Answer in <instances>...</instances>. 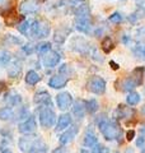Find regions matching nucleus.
Here are the masks:
<instances>
[{"label":"nucleus","mask_w":145,"mask_h":153,"mask_svg":"<svg viewBox=\"0 0 145 153\" xmlns=\"http://www.w3.org/2000/svg\"><path fill=\"white\" fill-rule=\"evenodd\" d=\"M36 129H37V123H36L35 116H32V115H30L26 120H23L18 125V131L21 134H24V135H27V134H33Z\"/></svg>","instance_id":"6"},{"label":"nucleus","mask_w":145,"mask_h":153,"mask_svg":"<svg viewBox=\"0 0 145 153\" xmlns=\"http://www.w3.org/2000/svg\"><path fill=\"white\" fill-rule=\"evenodd\" d=\"M138 1H139L140 4H141V3H144V1H145V0H138Z\"/></svg>","instance_id":"50"},{"label":"nucleus","mask_w":145,"mask_h":153,"mask_svg":"<svg viewBox=\"0 0 145 153\" xmlns=\"http://www.w3.org/2000/svg\"><path fill=\"white\" fill-rule=\"evenodd\" d=\"M145 17V7L141 5V4H139V7L136 8V10H135L131 16L129 17L130 22H136L138 19H141Z\"/></svg>","instance_id":"20"},{"label":"nucleus","mask_w":145,"mask_h":153,"mask_svg":"<svg viewBox=\"0 0 145 153\" xmlns=\"http://www.w3.org/2000/svg\"><path fill=\"white\" fill-rule=\"evenodd\" d=\"M67 3L70 4V7L78 8L79 5H81V4H84V3H85V0H67Z\"/></svg>","instance_id":"38"},{"label":"nucleus","mask_w":145,"mask_h":153,"mask_svg":"<svg viewBox=\"0 0 145 153\" xmlns=\"http://www.w3.org/2000/svg\"><path fill=\"white\" fill-rule=\"evenodd\" d=\"M138 87L136 82L131 78V76H129V78H126L122 82V89L125 91V92H129V91H134L135 88Z\"/></svg>","instance_id":"25"},{"label":"nucleus","mask_w":145,"mask_h":153,"mask_svg":"<svg viewBox=\"0 0 145 153\" xmlns=\"http://www.w3.org/2000/svg\"><path fill=\"white\" fill-rule=\"evenodd\" d=\"M56 105L57 108L61 111H66L72 105V97L69 92H60L56 96Z\"/></svg>","instance_id":"7"},{"label":"nucleus","mask_w":145,"mask_h":153,"mask_svg":"<svg viewBox=\"0 0 145 153\" xmlns=\"http://www.w3.org/2000/svg\"><path fill=\"white\" fill-rule=\"evenodd\" d=\"M135 135H136V133H135V130H129L127 133H126V139L130 142V140H132L134 138H135Z\"/></svg>","instance_id":"39"},{"label":"nucleus","mask_w":145,"mask_h":153,"mask_svg":"<svg viewBox=\"0 0 145 153\" xmlns=\"http://www.w3.org/2000/svg\"><path fill=\"white\" fill-rule=\"evenodd\" d=\"M132 115H134L132 108L126 107V106H124V105H120L115 111V119L116 120H118V119H126V117H131Z\"/></svg>","instance_id":"15"},{"label":"nucleus","mask_w":145,"mask_h":153,"mask_svg":"<svg viewBox=\"0 0 145 153\" xmlns=\"http://www.w3.org/2000/svg\"><path fill=\"white\" fill-rule=\"evenodd\" d=\"M75 28L79 32L83 33H88L92 28V22L89 16H81V17H76L75 18Z\"/></svg>","instance_id":"8"},{"label":"nucleus","mask_w":145,"mask_h":153,"mask_svg":"<svg viewBox=\"0 0 145 153\" xmlns=\"http://www.w3.org/2000/svg\"><path fill=\"white\" fill-rule=\"evenodd\" d=\"M67 82H69L67 75H61V74L54 75L48 80V87H51L52 89H61L67 84Z\"/></svg>","instance_id":"10"},{"label":"nucleus","mask_w":145,"mask_h":153,"mask_svg":"<svg viewBox=\"0 0 145 153\" xmlns=\"http://www.w3.org/2000/svg\"><path fill=\"white\" fill-rule=\"evenodd\" d=\"M134 54L135 56H138V57H141V59H145V45H138V46H135L134 49Z\"/></svg>","instance_id":"32"},{"label":"nucleus","mask_w":145,"mask_h":153,"mask_svg":"<svg viewBox=\"0 0 145 153\" xmlns=\"http://www.w3.org/2000/svg\"><path fill=\"white\" fill-rule=\"evenodd\" d=\"M109 65H111V68H112L113 70H117V69L120 68V65H118L117 63H115L113 60H111V61H109Z\"/></svg>","instance_id":"41"},{"label":"nucleus","mask_w":145,"mask_h":153,"mask_svg":"<svg viewBox=\"0 0 145 153\" xmlns=\"http://www.w3.org/2000/svg\"><path fill=\"white\" fill-rule=\"evenodd\" d=\"M31 25H32L31 21H28V19H24L22 23H19V25H18V31L21 32L22 35L27 36L28 33H30V31H31Z\"/></svg>","instance_id":"27"},{"label":"nucleus","mask_w":145,"mask_h":153,"mask_svg":"<svg viewBox=\"0 0 145 153\" xmlns=\"http://www.w3.org/2000/svg\"><path fill=\"white\" fill-rule=\"evenodd\" d=\"M42 143L43 142L40 139V137L33 135V134H27V135L19 138L18 147L23 153H32L38 146H41Z\"/></svg>","instance_id":"2"},{"label":"nucleus","mask_w":145,"mask_h":153,"mask_svg":"<svg viewBox=\"0 0 145 153\" xmlns=\"http://www.w3.org/2000/svg\"><path fill=\"white\" fill-rule=\"evenodd\" d=\"M140 36V38H143V37H145V27H141L140 30L138 31V37Z\"/></svg>","instance_id":"40"},{"label":"nucleus","mask_w":145,"mask_h":153,"mask_svg":"<svg viewBox=\"0 0 145 153\" xmlns=\"http://www.w3.org/2000/svg\"><path fill=\"white\" fill-rule=\"evenodd\" d=\"M61 56L57 51H50L46 55H43V65L46 68H55L60 63Z\"/></svg>","instance_id":"9"},{"label":"nucleus","mask_w":145,"mask_h":153,"mask_svg":"<svg viewBox=\"0 0 145 153\" xmlns=\"http://www.w3.org/2000/svg\"><path fill=\"white\" fill-rule=\"evenodd\" d=\"M106 87H107L106 80L103 78H101V76H92L88 82V89L92 93L98 94V96L103 94L106 92Z\"/></svg>","instance_id":"5"},{"label":"nucleus","mask_w":145,"mask_h":153,"mask_svg":"<svg viewBox=\"0 0 145 153\" xmlns=\"http://www.w3.org/2000/svg\"><path fill=\"white\" fill-rule=\"evenodd\" d=\"M85 108L88 114H95L98 111V102L95 98H90L88 101H85Z\"/></svg>","instance_id":"24"},{"label":"nucleus","mask_w":145,"mask_h":153,"mask_svg":"<svg viewBox=\"0 0 145 153\" xmlns=\"http://www.w3.org/2000/svg\"><path fill=\"white\" fill-rule=\"evenodd\" d=\"M37 51H38V54L42 55V56L46 55L47 52L51 51V44L50 42H42L41 45L37 46Z\"/></svg>","instance_id":"31"},{"label":"nucleus","mask_w":145,"mask_h":153,"mask_svg":"<svg viewBox=\"0 0 145 153\" xmlns=\"http://www.w3.org/2000/svg\"><path fill=\"white\" fill-rule=\"evenodd\" d=\"M139 133H140V134H143V135H145V125H144L141 129H140V130H139Z\"/></svg>","instance_id":"45"},{"label":"nucleus","mask_w":145,"mask_h":153,"mask_svg":"<svg viewBox=\"0 0 145 153\" xmlns=\"http://www.w3.org/2000/svg\"><path fill=\"white\" fill-rule=\"evenodd\" d=\"M12 56L8 51H0V66H5L10 63Z\"/></svg>","instance_id":"30"},{"label":"nucleus","mask_w":145,"mask_h":153,"mask_svg":"<svg viewBox=\"0 0 145 153\" xmlns=\"http://www.w3.org/2000/svg\"><path fill=\"white\" fill-rule=\"evenodd\" d=\"M93 148H94V149H93L94 153H108V152H109L108 148H106V147L101 146V144H95Z\"/></svg>","instance_id":"36"},{"label":"nucleus","mask_w":145,"mask_h":153,"mask_svg":"<svg viewBox=\"0 0 145 153\" xmlns=\"http://www.w3.org/2000/svg\"><path fill=\"white\" fill-rule=\"evenodd\" d=\"M97 125H98L99 131L102 133L106 140H118L121 143V138H122V129H121L120 124L116 119L113 120H108L107 117H101L97 120Z\"/></svg>","instance_id":"1"},{"label":"nucleus","mask_w":145,"mask_h":153,"mask_svg":"<svg viewBox=\"0 0 145 153\" xmlns=\"http://www.w3.org/2000/svg\"><path fill=\"white\" fill-rule=\"evenodd\" d=\"M5 87H7V84H5V82H3V80H0V93L3 92L4 89H5Z\"/></svg>","instance_id":"43"},{"label":"nucleus","mask_w":145,"mask_h":153,"mask_svg":"<svg viewBox=\"0 0 145 153\" xmlns=\"http://www.w3.org/2000/svg\"><path fill=\"white\" fill-rule=\"evenodd\" d=\"M36 105H42V106H47V107H52V100L51 96L46 91H40L35 94V98H33Z\"/></svg>","instance_id":"11"},{"label":"nucleus","mask_w":145,"mask_h":153,"mask_svg":"<svg viewBox=\"0 0 145 153\" xmlns=\"http://www.w3.org/2000/svg\"><path fill=\"white\" fill-rule=\"evenodd\" d=\"M136 146H138L139 148H144V146H145V135L140 134L139 138L136 139Z\"/></svg>","instance_id":"37"},{"label":"nucleus","mask_w":145,"mask_h":153,"mask_svg":"<svg viewBox=\"0 0 145 153\" xmlns=\"http://www.w3.org/2000/svg\"><path fill=\"white\" fill-rule=\"evenodd\" d=\"M52 153H64V148H62V147H59V148H56V149L52 151Z\"/></svg>","instance_id":"44"},{"label":"nucleus","mask_w":145,"mask_h":153,"mask_svg":"<svg viewBox=\"0 0 145 153\" xmlns=\"http://www.w3.org/2000/svg\"><path fill=\"white\" fill-rule=\"evenodd\" d=\"M72 123V119L69 114H61L59 119H57V123H56V128L55 130L56 131H62V130H66L67 128L71 125Z\"/></svg>","instance_id":"13"},{"label":"nucleus","mask_w":145,"mask_h":153,"mask_svg":"<svg viewBox=\"0 0 145 153\" xmlns=\"http://www.w3.org/2000/svg\"><path fill=\"white\" fill-rule=\"evenodd\" d=\"M101 46H102V49H103V51L106 52V54L111 52V51H112V49L115 47L113 41H112V38H111V37H104L103 41H102V44H101Z\"/></svg>","instance_id":"28"},{"label":"nucleus","mask_w":145,"mask_h":153,"mask_svg":"<svg viewBox=\"0 0 145 153\" xmlns=\"http://www.w3.org/2000/svg\"><path fill=\"white\" fill-rule=\"evenodd\" d=\"M24 79H26V83L28 85H36L41 80V76L36 70H28Z\"/></svg>","instance_id":"18"},{"label":"nucleus","mask_w":145,"mask_h":153,"mask_svg":"<svg viewBox=\"0 0 145 153\" xmlns=\"http://www.w3.org/2000/svg\"><path fill=\"white\" fill-rule=\"evenodd\" d=\"M83 143H84V146H85V147L93 148L95 144H98V139H97L95 134L92 131V130H89V131H87V133H85L84 139H83Z\"/></svg>","instance_id":"19"},{"label":"nucleus","mask_w":145,"mask_h":153,"mask_svg":"<svg viewBox=\"0 0 145 153\" xmlns=\"http://www.w3.org/2000/svg\"><path fill=\"white\" fill-rule=\"evenodd\" d=\"M38 120H40V124L42 128L48 129V128H52L56 123V114L54 112V110L51 107H42L40 108L38 111Z\"/></svg>","instance_id":"3"},{"label":"nucleus","mask_w":145,"mask_h":153,"mask_svg":"<svg viewBox=\"0 0 145 153\" xmlns=\"http://www.w3.org/2000/svg\"><path fill=\"white\" fill-rule=\"evenodd\" d=\"M87 112V108H85V102L79 100V101H76L74 103V106H72V114L75 115L78 119H83L84 115Z\"/></svg>","instance_id":"16"},{"label":"nucleus","mask_w":145,"mask_h":153,"mask_svg":"<svg viewBox=\"0 0 145 153\" xmlns=\"http://www.w3.org/2000/svg\"><path fill=\"white\" fill-rule=\"evenodd\" d=\"M4 1H5V0H0V7H1L3 4H4Z\"/></svg>","instance_id":"49"},{"label":"nucleus","mask_w":145,"mask_h":153,"mask_svg":"<svg viewBox=\"0 0 145 153\" xmlns=\"http://www.w3.org/2000/svg\"><path fill=\"white\" fill-rule=\"evenodd\" d=\"M122 42H124L125 45H129V42H130V37H129V36H126V35H125V36L122 37Z\"/></svg>","instance_id":"42"},{"label":"nucleus","mask_w":145,"mask_h":153,"mask_svg":"<svg viewBox=\"0 0 145 153\" xmlns=\"http://www.w3.org/2000/svg\"><path fill=\"white\" fill-rule=\"evenodd\" d=\"M141 153H145V148H144V149H143V151H141Z\"/></svg>","instance_id":"51"},{"label":"nucleus","mask_w":145,"mask_h":153,"mask_svg":"<svg viewBox=\"0 0 145 153\" xmlns=\"http://www.w3.org/2000/svg\"><path fill=\"white\" fill-rule=\"evenodd\" d=\"M108 21L111 23H115V25H117V23H120L121 21H122V16H121V13L115 12L113 14H111V16L108 17Z\"/></svg>","instance_id":"34"},{"label":"nucleus","mask_w":145,"mask_h":153,"mask_svg":"<svg viewBox=\"0 0 145 153\" xmlns=\"http://www.w3.org/2000/svg\"><path fill=\"white\" fill-rule=\"evenodd\" d=\"M140 100H141L140 93L131 91V92H129L127 97H126V102H127V105H130V106H135V105H138L140 102Z\"/></svg>","instance_id":"22"},{"label":"nucleus","mask_w":145,"mask_h":153,"mask_svg":"<svg viewBox=\"0 0 145 153\" xmlns=\"http://www.w3.org/2000/svg\"><path fill=\"white\" fill-rule=\"evenodd\" d=\"M22 71V64L19 60H16L13 61V63L9 65L8 68V75L10 76V78H18V75L21 74Z\"/></svg>","instance_id":"17"},{"label":"nucleus","mask_w":145,"mask_h":153,"mask_svg":"<svg viewBox=\"0 0 145 153\" xmlns=\"http://www.w3.org/2000/svg\"><path fill=\"white\" fill-rule=\"evenodd\" d=\"M5 101L10 105V106H17L22 102V98L19 94H16V93H9L5 96Z\"/></svg>","instance_id":"26"},{"label":"nucleus","mask_w":145,"mask_h":153,"mask_svg":"<svg viewBox=\"0 0 145 153\" xmlns=\"http://www.w3.org/2000/svg\"><path fill=\"white\" fill-rule=\"evenodd\" d=\"M89 7L87 5V4H81V5H79L78 8L75 9V16L76 17H81V16H89Z\"/></svg>","instance_id":"29"},{"label":"nucleus","mask_w":145,"mask_h":153,"mask_svg":"<svg viewBox=\"0 0 145 153\" xmlns=\"http://www.w3.org/2000/svg\"><path fill=\"white\" fill-rule=\"evenodd\" d=\"M115 153H120V152H115Z\"/></svg>","instance_id":"52"},{"label":"nucleus","mask_w":145,"mask_h":153,"mask_svg":"<svg viewBox=\"0 0 145 153\" xmlns=\"http://www.w3.org/2000/svg\"><path fill=\"white\" fill-rule=\"evenodd\" d=\"M5 41L9 42L12 45H21L22 44V40L17 36H13V35H7L5 36Z\"/></svg>","instance_id":"33"},{"label":"nucleus","mask_w":145,"mask_h":153,"mask_svg":"<svg viewBox=\"0 0 145 153\" xmlns=\"http://www.w3.org/2000/svg\"><path fill=\"white\" fill-rule=\"evenodd\" d=\"M126 153H134V149L132 148H129V149H126Z\"/></svg>","instance_id":"46"},{"label":"nucleus","mask_w":145,"mask_h":153,"mask_svg":"<svg viewBox=\"0 0 145 153\" xmlns=\"http://www.w3.org/2000/svg\"><path fill=\"white\" fill-rule=\"evenodd\" d=\"M22 50H23V52L24 54H27V55H31V54H33L35 52V46H33L32 44H27V45H24L23 47H22Z\"/></svg>","instance_id":"35"},{"label":"nucleus","mask_w":145,"mask_h":153,"mask_svg":"<svg viewBox=\"0 0 145 153\" xmlns=\"http://www.w3.org/2000/svg\"><path fill=\"white\" fill-rule=\"evenodd\" d=\"M14 116V112L10 107H1L0 108V120L3 121H10Z\"/></svg>","instance_id":"21"},{"label":"nucleus","mask_w":145,"mask_h":153,"mask_svg":"<svg viewBox=\"0 0 145 153\" xmlns=\"http://www.w3.org/2000/svg\"><path fill=\"white\" fill-rule=\"evenodd\" d=\"M78 131H79V129H78V126H75V125H70L69 128L66 129V131H64L61 134V137H60V143L62 146H65V144H67V143H70L74 138L76 137V134H78Z\"/></svg>","instance_id":"12"},{"label":"nucleus","mask_w":145,"mask_h":153,"mask_svg":"<svg viewBox=\"0 0 145 153\" xmlns=\"http://www.w3.org/2000/svg\"><path fill=\"white\" fill-rule=\"evenodd\" d=\"M81 153H94V152H88V151H85V149H83V151H81Z\"/></svg>","instance_id":"48"},{"label":"nucleus","mask_w":145,"mask_h":153,"mask_svg":"<svg viewBox=\"0 0 145 153\" xmlns=\"http://www.w3.org/2000/svg\"><path fill=\"white\" fill-rule=\"evenodd\" d=\"M144 68L143 66H139V68H136L135 70H132V73H131V78L136 82V84L139 85V84H141V82H143V76H144Z\"/></svg>","instance_id":"23"},{"label":"nucleus","mask_w":145,"mask_h":153,"mask_svg":"<svg viewBox=\"0 0 145 153\" xmlns=\"http://www.w3.org/2000/svg\"><path fill=\"white\" fill-rule=\"evenodd\" d=\"M1 153H13L12 151H9V149H5V151H3Z\"/></svg>","instance_id":"47"},{"label":"nucleus","mask_w":145,"mask_h":153,"mask_svg":"<svg viewBox=\"0 0 145 153\" xmlns=\"http://www.w3.org/2000/svg\"><path fill=\"white\" fill-rule=\"evenodd\" d=\"M19 10L23 14H33L38 10V4L33 0H24L19 5Z\"/></svg>","instance_id":"14"},{"label":"nucleus","mask_w":145,"mask_h":153,"mask_svg":"<svg viewBox=\"0 0 145 153\" xmlns=\"http://www.w3.org/2000/svg\"><path fill=\"white\" fill-rule=\"evenodd\" d=\"M50 25L45 21H33L31 25L30 35L35 38H45L50 35Z\"/></svg>","instance_id":"4"}]
</instances>
